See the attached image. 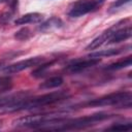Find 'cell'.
<instances>
[{
	"instance_id": "cell-12",
	"label": "cell",
	"mask_w": 132,
	"mask_h": 132,
	"mask_svg": "<svg viewBox=\"0 0 132 132\" xmlns=\"http://www.w3.org/2000/svg\"><path fill=\"white\" fill-rule=\"evenodd\" d=\"M125 51V48H109V50H102L99 52H95L90 54L89 57L91 58H102V57H111V56H116L119 55L121 53H123Z\"/></svg>"
},
{
	"instance_id": "cell-18",
	"label": "cell",
	"mask_w": 132,
	"mask_h": 132,
	"mask_svg": "<svg viewBox=\"0 0 132 132\" xmlns=\"http://www.w3.org/2000/svg\"><path fill=\"white\" fill-rule=\"evenodd\" d=\"M7 0H0V3H2V2H6Z\"/></svg>"
},
{
	"instance_id": "cell-10",
	"label": "cell",
	"mask_w": 132,
	"mask_h": 132,
	"mask_svg": "<svg viewBox=\"0 0 132 132\" xmlns=\"http://www.w3.org/2000/svg\"><path fill=\"white\" fill-rule=\"evenodd\" d=\"M131 63H132V58H131V56H129V57L124 58V59H122L120 61H117L114 63L109 64L108 66L105 67V70H107V71H114V70L124 69L126 67L131 66Z\"/></svg>"
},
{
	"instance_id": "cell-19",
	"label": "cell",
	"mask_w": 132,
	"mask_h": 132,
	"mask_svg": "<svg viewBox=\"0 0 132 132\" xmlns=\"http://www.w3.org/2000/svg\"><path fill=\"white\" fill-rule=\"evenodd\" d=\"M1 65H2V63H1V62H0V67H1Z\"/></svg>"
},
{
	"instance_id": "cell-15",
	"label": "cell",
	"mask_w": 132,
	"mask_h": 132,
	"mask_svg": "<svg viewBox=\"0 0 132 132\" xmlns=\"http://www.w3.org/2000/svg\"><path fill=\"white\" fill-rule=\"evenodd\" d=\"M132 128V124L131 122H127V123H117L111 125L110 127H108V130H121V131H129Z\"/></svg>"
},
{
	"instance_id": "cell-17",
	"label": "cell",
	"mask_w": 132,
	"mask_h": 132,
	"mask_svg": "<svg viewBox=\"0 0 132 132\" xmlns=\"http://www.w3.org/2000/svg\"><path fill=\"white\" fill-rule=\"evenodd\" d=\"M131 0H116V2L111 5V8H114V7H120V6H123L124 4L130 2Z\"/></svg>"
},
{
	"instance_id": "cell-2",
	"label": "cell",
	"mask_w": 132,
	"mask_h": 132,
	"mask_svg": "<svg viewBox=\"0 0 132 132\" xmlns=\"http://www.w3.org/2000/svg\"><path fill=\"white\" fill-rule=\"evenodd\" d=\"M112 118V114L107 113H95L91 116H86L81 118L76 119H68L65 118L60 124H58L54 130L55 131H61V130H77V129H84L93 125H96L97 123H100L104 120H108Z\"/></svg>"
},
{
	"instance_id": "cell-3",
	"label": "cell",
	"mask_w": 132,
	"mask_h": 132,
	"mask_svg": "<svg viewBox=\"0 0 132 132\" xmlns=\"http://www.w3.org/2000/svg\"><path fill=\"white\" fill-rule=\"evenodd\" d=\"M106 0H77L71 4L68 15L71 18H79L89 12H93L100 8Z\"/></svg>"
},
{
	"instance_id": "cell-1",
	"label": "cell",
	"mask_w": 132,
	"mask_h": 132,
	"mask_svg": "<svg viewBox=\"0 0 132 132\" xmlns=\"http://www.w3.org/2000/svg\"><path fill=\"white\" fill-rule=\"evenodd\" d=\"M131 99H132V95L130 91H121L90 100L81 104V106H87V107L116 106L118 108H130Z\"/></svg>"
},
{
	"instance_id": "cell-4",
	"label": "cell",
	"mask_w": 132,
	"mask_h": 132,
	"mask_svg": "<svg viewBox=\"0 0 132 132\" xmlns=\"http://www.w3.org/2000/svg\"><path fill=\"white\" fill-rule=\"evenodd\" d=\"M43 62H44L43 57H32V58L22 60V61H19V62H15L13 64L5 66L4 69H3V72L5 74H14V73H18L22 70L28 69L30 67L38 66Z\"/></svg>"
},
{
	"instance_id": "cell-11",
	"label": "cell",
	"mask_w": 132,
	"mask_h": 132,
	"mask_svg": "<svg viewBox=\"0 0 132 132\" xmlns=\"http://www.w3.org/2000/svg\"><path fill=\"white\" fill-rule=\"evenodd\" d=\"M63 84V78L61 76H53L50 77L48 79L44 80L39 85V88L42 90H50L54 88H58Z\"/></svg>"
},
{
	"instance_id": "cell-5",
	"label": "cell",
	"mask_w": 132,
	"mask_h": 132,
	"mask_svg": "<svg viewBox=\"0 0 132 132\" xmlns=\"http://www.w3.org/2000/svg\"><path fill=\"white\" fill-rule=\"evenodd\" d=\"M126 21H128V19H127V20H121V21H119L117 24H114L113 26H111L110 28H108L107 30H105L104 32H102V34H100L99 36H97L95 39H93V40L87 45L86 50H88V51L96 50V48H98L99 46H101L102 44L107 43V41H108L109 38L112 36V34H113L118 29L124 27L123 25L125 24Z\"/></svg>"
},
{
	"instance_id": "cell-8",
	"label": "cell",
	"mask_w": 132,
	"mask_h": 132,
	"mask_svg": "<svg viewBox=\"0 0 132 132\" xmlns=\"http://www.w3.org/2000/svg\"><path fill=\"white\" fill-rule=\"evenodd\" d=\"M43 19V15L38 12H29L26 13L19 19L15 20V25H28V24H37L41 22Z\"/></svg>"
},
{
	"instance_id": "cell-9",
	"label": "cell",
	"mask_w": 132,
	"mask_h": 132,
	"mask_svg": "<svg viewBox=\"0 0 132 132\" xmlns=\"http://www.w3.org/2000/svg\"><path fill=\"white\" fill-rule=\"evenodd\" d=\"M62 26H63V22L60 19H58L56 16H52L51 19H48L47 21H45L44 23H42L39 26V30L46 32V31H52L54 29L61 28Z\"/></svg>"
},
{
	"instance_id": "cell-20",
	"label": "cell",
	"mask_w": 132,
	"mask_h": 132,
	"mask_svg": "<svg viewBox=\"0 0 132 132\" xmlns=\"http://www.w3.org/2000/svg\"><path fill=\"white\" fill-rule=\"evenodd\" d=\"M0 124H1V121H0Z\"/></svg>"
},
{
	"instance_id": "cell-14",
	"label": "cell",
	"mask_w": 132,
	"mask_h": 132,
	"mask_svg": "<svg viewBox=\"0 0 132 132\" xmlns=\"http://www.w3.org/2000/svg\"><path fill=\"white\" fill-rule=\"evenodd\" d=\"M31 36H32V32L28 28H22L19 31H16L14 34V38L18 40H21V41L28 40Z\"/></svg>"
},
{
	"instance_id": "cell-6",
	"label": "cell",
	"mask_w": 132,
	"mask_h": 132,
	"mask_svg": "<svg viewBox=\"0 0 132 132\" xmlns=\"http://www.w3.org/2000/svg\"><path fill=\"white\" fill-rule=\"evenodd\" d=\"M100 63V58H89V59H84V60H76L70 63L65 67V72L73 74V73H78L81 72L90 67H93L97 64Z\"/></svg>"
},
{
	"instance_id": "cell-7",
	"label": "cell",
	"mask_w": 132,
	"mask_h": 132,
	"mask_svg": "<svg viewBox=\"0 0 132 132\" xmlns=\"http://www.w3.org/2000/svg\"><path fill=\"white\" fill-rule=\"evenodd\" d=\"M130 37H131V26L128 25L127 27H122L118 29L109 38L107 43H118L126 39H129Z\"/></svg>"
},
{
	"instance_id": "cell-13",
	"label": "cell",
	"mask_w": 132,
	"mask_h": 132,
	"mask_svg": "<svg viewBox=\"0 0 132 132\" xmlns=\"http://www.w3.org/2000/svg\"><path fill=\"white\" fill-rule=\"evenodd\" d=\"M54 63H55V60L50 61V62H47V63H41V64L38 65V67L32 72V76H34V77H41L42 75H44L45 71H46Z\"/></svg>"
},
{
	"instance_id": "cell-16",
	"label": "cell",
	"mask_w": 132,
	"mask_h": 132,
	"mask_svg": "<svg viewBox=\"0 0 132 132\" xmlns=\"http://www.w3.org/2000/svg\"><path fill=\"white\" fill-rule=\"evenodd\" d=\"M11 87V79L8 76H1L0 77V90L6 91L9 90Z\"/></svg>"
}]
</instances>
